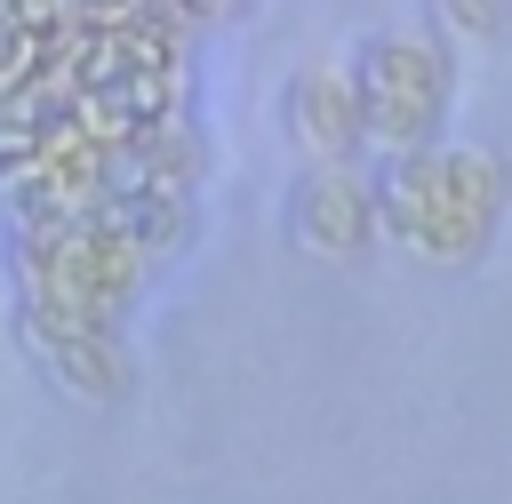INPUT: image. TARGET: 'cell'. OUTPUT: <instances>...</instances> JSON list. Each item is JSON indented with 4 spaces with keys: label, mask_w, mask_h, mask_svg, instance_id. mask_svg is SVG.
<instances>
[{
    "label": "cell",
    "mask_w": 512,
    "mask_h": 504,
    "mask_svg": "<svg viewBox=\"0 0 512 504\" xmlns=\"http://www.w3.org/2000/svg\"><path fill=\"white\" fill-rule=\"evenodd\" d=\"M456 32H504V8H448Z\"/></svg>",
    "instance_id": "52a82bcc"
},
{
    "label": "cell",
    "mask_w": 512,
    "mask_h": 504,
    "mask_svg": "<svg viewBox=\"0 0 512 504\" xmlns=\"http://www.w3.org/2000/svg\"><path fill=\"white\" fill-rule=\"evenodd\" d=\"M280 224H288V248L296 256H328V264L368 256V240H376L368 168H296V184L280 200Z\"/></svg>",
    "instance_id": "5b68a950"
},
{
    "label": "cell",
    "mask_w": 512,
    "mask_h": 504,
    "mask_svg": "<svg viewBox=\"0 0 512 504\" xmlns=\"http://www.w3.org/2000/svg\"><path fill=\"white\" fill-rule=\"evenodd\" d=\"M336 72H344V88H352L360 152L408 160V152L440 144L448 104H456V48H448L440 24H384V32H360Z\"/></svg>",
    "instance_id": "3957f363"
},
{
    "label": "cell",
    "mask_w": 512,
    "mask_h": 504,
    "mask_svg": "<svg viewBox=\"0 0 512 504\" xmlns=\"http://www.w3.org/2000/svg\"><path fill=\"white\" fill-rule=\"evenodd\" d=\"M280 136L304 152V168H360V120L336 64H304L280 88Z\"/></svg>",
    "instance_id": "8992f818"
},
{
    "label": "cell",
    "mask_w": 512,
    "mask_h": 504,
    "mask_svg": "<svg viewBox=\"0 0 512 504\" xmlns=\"http://www.w3.org/2000/svg\"><path fill=\"white\" fill-rule=\"evenodd\" d=\"M16 352L40 368V384H56V392H72L88 408H120L136 392V360L104 328H80V320H56V312L16 304Z\"/></svg>",
    "instance_id": "277c9868"
},
{
    "label": "cell",
    "mask_w": 512,
    "mask_h": 504,
    "mask_svg": "<svg viewBox=\"0 0 512 504\" xmlns=\"http://www.w3.org/2000/svg\"><path fill=\"white\" fill-rule=\"evenodd\" d=\"M376 232H392L424 264H472L488 256L504 208H512V160L496 144H424L408 160H376Z\"/></svg>",
    "instance_id": "6da1fadb"
},
{
    "label": "cell",
    "mask_w": 512,
    "mask_h": 504,
    "mask_svg": "<svg viewBox=\"0 0 512 504\" xmlns=\"http://www.w3.org/2000/svg\"><path fill=\"white\" fill-rule=\"evenodd\" d=\"M8 264H16V304L104 328V336H120V320L136 312V296L152 280L144 248L104 208L80 224H8Z\"/></svg>",
    "instance_id": "7a4b0ae2"
}]
</instances>
